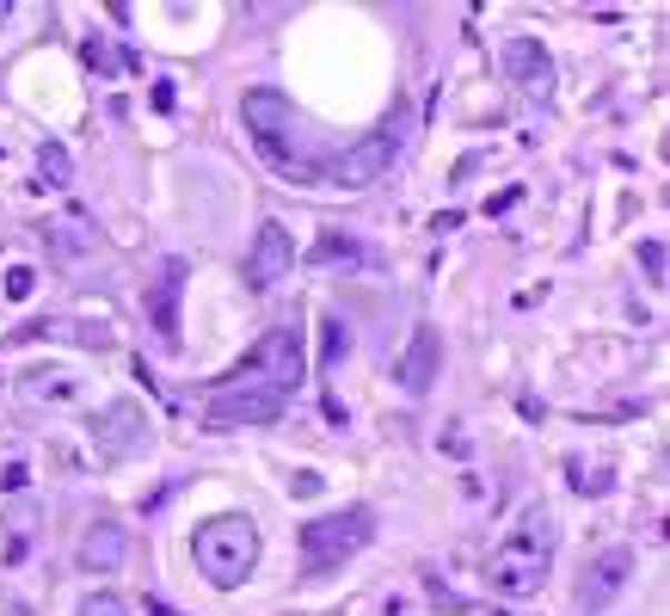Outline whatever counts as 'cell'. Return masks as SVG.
Masks as SVG:
<instances>
[{
    "label": "cell",
    "mask_w": 670,
    "mask_h": 616,
    "mask_svg": "<svg viewBox=\"0 0 670 616\" xmlns=\"http://www.w3.org/2000/svg\"><path fill=\"white\" fill-rule=\"evenodd\" d=\"M548 567H553V518L541 506H529L517 518V530L504 536L487 562V579L499 598H536L548 586Z\"/></svg>",
    "instance_id": "6da1fadb"
},
{
    "label": "cell",
    "mask_w": 670,
    "mask_h": 616,
    "mask_svg": "<svg viewBox=\"0 0 670 616\" xmlns=\"http://www.w3.org/2000/svg\"><path fill=\"white\" fill-rule=\"evenodd\" d=\"M259 524L247 518V511H216V518H203L198 530H191V562H198V574L210 579L216 592H234L247 586V574L259 567Z\"/></svg>",
    "instance_id": "7a4b0ae2"
},
{
    "label": "cell",
    "mask_w": 670,
    "mask_h": 616,
    "mask_svg": "<svg viewBox=\"0 0 670 616\" xmlns=\"http://www.w3.org/2000/svg\"><path fill=\"white\" fill-rule=\"evenodd\" d=\"M240 118H247L252 142H259V155L277 167V173H290V179H320V161H308L296 142V106L283 93H271V87H252L247 99H240Z\"/></svg>",
    "instance_id": "3957f363"
},
{
    "label": "cell",
    "mask_w": 670,
    "mask_h": 616,
    "mask_svg": "<svg viewBox=\"0 0 670 616\" xmlns=\"http://www.w3.org/2000/svg\"><path fill=\"white\" fill-rule=\"evenodd\" d=\"M302 376H308L302 334H296V327H271V334L247 351V364H240L234 376H222V382L228 389H264V395H283V401H290V395L302 389Z\"/></svg>",
    "instance_id": "277c9868"
},
{
    "label": "cell",
    "mask_w": 670,
    "mask_h": 616,
    "mask_svg": "<svg viewBox=\"0 0 670 616\" xmlns=\"http://www.w3.org/2000/svg\"><path fill=\"white\" fill-rule=\"evenodd\" d=\"M369 536H376V511L369 506H351V511H332V518H314L302 530V567L308 574H327V567L351 562L363 549Z\"/></svg>",
    "instance_id": "5b68a950"
},
{
    "label": "cell",
    "mask_w": 670,
    "mask_h": 616,
    "mask_svg": "<svg viewBox=\"0 0 670 616\" xmlns=\"http://www.w3.org/2000/svg\"><path fill=\"white\" fill-rule=\"evenodd\" d=\"M400 142H407V111H394V118H388V123H376V130H369L363 142H351V148H344L339 161L327 167V179H332L339 191L369 186V179H381L388 167H394Z\"/></svg>",
    "instance_id": "8992f818"
},
{
    "label": "cell",
    "mask_w": 670,
    "mask_h": 616,
    "mask_svg": "<svg viewBox=\"0 0 670 616\" xmlns=\"http://www.w3.org/2000/svg\"><path fill=\"white\" fill-rule=\"evenodd\" d=\"M148 414H142V401H111V407H99V419H92V444H99V456L106 463H123V456H142L148 450Z\"/></svg>",
    "instance_id": "52a82bcc"
},
{
    "label": "cell",
    "mask_w": 670,
    "mask_h": 616,
    "mask_svg": "<svg viewBox=\"0 0 670 616\" xmlns=\"http://www.w3.org/2000/svg\"><path fill=\"white\" fill-rule=\"evenodd\" d=\"M277 414H283V395L228 389V382H216V395L203 401V426H271Z\"/></svg>",
    "instance_id": "ba28073f"
},
{
    "label": "cell",
    "mask_w": 670,
    "mask_h": 616,
    "mask_svg": "<svg viewBox=\"0 0 670 616\" xmlns=\"http://www.w3.org/2000/svg\"><path fill=\"white\" fill-rule=\"evenodd\" d=\"M437 376H443V339H437V327H412L407 351H400V364H394V382L407 395H431Z\"/></svg>",
    "instance_id": "9c48e42d"
},
{
    "label": "cell",
    "mask_w": 670,
    "mask_h": 616,
    "mask_svg": "<svg viewBox=\"0 0 670 616\" xmlns=\"http://www.w3.org/2000/svg\"><path fill=\"white\" fill-rule=\"evenodd\" d=\"M290 266H296L290 228H283V222H259V241H252V254H247V284H252V290H271Z\"/></svg>",
    "instance_id": "30bf717a"
},
{
    "label": "cell",
    "mask_w": 670,
    "mask_h": 616,
    "mask_svg": "<svg viewBox=\"0 0 670 616\" xmlns=\"http://www.w3.org/2000/svg\"><path fill=\"white\" fill-rule=\"evenodd\" d=\"M74 562H80V574H99V579H111L123 562H130V536H123V524H111V518L87 524V536H80Z\"/></svg>",
    "instance_id": "8fae6325"
},
{
    "label": "cell",
    "mask_w": 670,
    "mask_h": 616,
    "mask_svg": "<svg viewBox=\"0 0 670 616\" xmlns=\"http://www.w3.org/2000/svg\"><path fill=\"white\" fill-rule=\"evenodd\" d=\"M499 62H504V74H511L529 99H548V93H553V56L541 50L536 38H511V43L499 50Z\"/></svg>",
    "instance_id": "7c38bea8"
},
{
    "label": "cell",
    "mask_w": 670,
    "mask_h": 616,
    "mask_svg": "<svg viewBox=\"0 0 670 616\" xmlns=\"http://www.w3.org/2000/svg\"><path fill=\"white\" fill-rule=\"evenodd\" d=\"M184 278H191V266H184V259H167V266H160V278L148 284V321H154V334L167 339V346H179V296H184Z\"/></svg>",
    "instance_id": "4fadbf2b"
},
{
    "label": "cell",
    "mask_w": 670,
    "mask_h": 616,
    "mask_svg": "<svg viewBox=\"0 0 670 616\" xmlns=\"http://www.w3.org/2000/svg\"><path fill=\"white\" fill-rule=\"evenodd\" d=\"M628 579H633V549H603L591 567H584L579 604H584V610H603V604L621 598V586H628Z\"/></svg>",
    "instance_id": "5bb4252c"
},
{
    "label": "cell",
    "mask_w": 670,
    "mask_h": 616,
    "mask_svg": "<svg viewBox=\"0 0 670 616\" xmlns=\"http://www.w3.org/2000/svg\"><path fill=\"white\" fill-rule=\"evenodd\" d=\"M26 395H31V401H50V407H74L80 401V376L38 364V370H26Z\"/></svg>",
    "instance_id": "9a60e30c"
},
{
    "label": "cell",
    "mask_w": 670,
    "mask_h": 616,
    "mask_svg": "<svg viewBox=\"0 0 670 616\" xmlns=\"http://www.w3.org/2000/svg\"><path fill=\"white\" fill-rule=\"evenodd\" d=\"M50 247H56V259L74 266V259L92 247V222H87V216H62V222H50Z\"/></svg>",
    "instance_id": "2e32d148"
},
{
    "label": "cell",
    "mask_w": 670,
    "mask_h": 616,
    "mask_svg": "<svg viewBox=\"0 0 670 616\" xmlns=\"http://www.w3.org/2000/svg\"><path fill=\"white\" fill-rule=\"evenodd\" d=\"M308 259H314V266H357V259H363V247L344 241V235H327V241H320Z\"/></svg>",
    "instance_id": "e0dca14e"
},
{
    "label": "cell",
    "mask_w": 670,
    "mask_h": 616,
    "mask_svg": "<svg viewBox=\"0 0 670 616\" xmlns=\"http://www.w3.org/2000/svg\"><path fill=\"white\" fill-rule=\"evenodd\" d=\"M31 290H38V271H31V266H7V271H0V296H7V302H26Z\"/></svg>",
    "instance_id": "ac0fdd59"
},
{
    "label": "cell",
    "mask_w": 670,
    "mask_h": 616,
    "mask_svg": "<svg viewBox=\"0 0 670 616\" xmlns=\"http://www.w3.org/2000/svg\"><path fill=\"white\" fill-rule=\"evenodd\" d=\"M566 475L579 481V494H609V463H597V469H584L579 456H572V463H566Z\"/></svg>",
    "instance_id": "d6986e66"
},
{
    "label": "cell",
    "mask_w": 670,
    "mask_h": 616,
    "mask_svg": "<svg viewBox=\"0 0 670 616\" xmlns=\"http://www.w3.org/2000/svg\"><path fill=\"white\" fill-rule=\"evenodd\" d=\"M74 616H130V604H123L118 592H87Z\"/></svg>",
    "instance_id": "ffe728a7"
},
{
    "label": "cell",
    "mask_w": 670,
    "mask_h": 616,
    "mask_svg": "<svg viewBox=\"0 0 670 616\" xmlns=\"http://www.w3.org/2000/svg\"><path fill=\"white\" fill-rule=\"evenodd\" d=\"M320 334H327V346H320V351H327V364H339L344 351H351V334H344L339 315H327V327H320Z\"/></svg>",
    "instance_id": "44dd1931"
},
{
    "label": "cell",
    "mask_w": 670,
    "mask_h": 616,
    "mask_svg": "<svg viewBox=\"0 0 670 616\" xmlns=\"http://www.w3.org/2000/svg\"><path fill=\"white\" fill-rule=\"evenodd\" d=\"M38 167H43V179H50V186H68V155H62V148H56V142H43Z\"/></svg>",
    "instance_id": "7402d4cb"
},
{
    "label": "cell",
    "mask_w": 670,
    "mask_h": 616,
    "mask_svg": "<svg viewBox=\"0 0 670 616\" xmlns=\"http://www.w3.org/2000/svg\"><path fill=\"white\" fill-rule=\"evenodd\" d=\"M80 56H87V68H99V74H111V68H118V50H111V43H99V38L80 43Z\"/></svg>",
    "instance_id": "603a6c76"
},
{
    "label": "cell",
    "mask_w": 670,
    "mask_h": 616,
    "mask_svg": "<svg viewBox=\"0 0 670 616\" xmlns=\"http://www.w3.org/2000/svg\"><path fill=\"white\" fill-rule=\"evenodd\" d=\"M640 259H646V278H652V290H664V241H640Z\"/></svg>",
    "instance_id": "cb8c5ba5"
},
{
    "label": "cell",
    "mask_w": 670,
    "mask_h": 616,
    "mask_svg": "<svg viewBox=\"0 0 670 616\" xmlns=\"http://www.w3.org/2000/svg\"><path fill=\"white\" fill-rule=\"evenodd\" d=\"M296 494L314 499V494H320V475H314V469H302V475H296Z\"/></svg>",
    "instance_id": "d4e9b609"
},
{
    "label": "cell",
    "mask_w": 670,
    "mask_h": 616,
    "mask_svg": "<svg viewBox=\"0 0 670 616\" xmlns=\"http://www.w3.org/2000/svg\"><path fill=\"white\" fill-rule=\"evenodd\" d=\"M7 19H13V7H7V0H0V26H7Z\"/></svg>",
    "instance_id": "484cf974"
}]
</instances>
